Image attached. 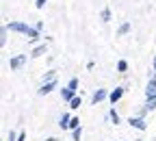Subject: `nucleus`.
<instances>
[{"mask_svg":"<svg viewBox=\"0 0 156 141\" xmlns=\"http://www.w3.org/2000/svg\"><path fill=\"white\" fill-rule=\"evenodd\" d=\"M17 137H20V135H17L15 130H11V132H9V137H7V141H17Z\"/></svg>","mask_w":156,"mask_h":141,"instance_id":"412c9836","label":"nucleus"},{"mask_svg":"<svg viewBox=\"0 0 156 141\" xmlns=\"http://www.w3.org/2000/svg\"><path fill=\"white\" fill-rule=\"evenodd\" d=\"M80 137H83V128L72 130V139H74V141H80Z\"/></svg>","mask_w":156,"mask_h":141,"instance_id":"a211bd4d","label":"nucleus"},{"mask_svg":"<svg viewBox=\"0 0 156 141\" xmlns=\"http://www.w3.org/2000/svg\"><path fill=\"white\" fill-rule=\"evenodd\" d=\"M69 122H72V117H69V115H67V113H63V115H61V117H58V126H61V128H63V130H65V128H67V126H69Z\"/></svg>","mask_w":156,"mask_h":141,"instance_id":"1a4fd4ad","label":"nucleus"},{"mask_svg":"<svg viewBox=\"0 0 156 141\" xmlns=\"http://www.w3.org/2000/svg\"><path fill=\"white\" fill-rule=\"evenodd\" d=\"M128 124H130L132 128H136V130H145V128H147V124H145V119H143V117H130V119H128Z\"/></svg>","mask_w":156,"mask_h":141,"instance_id":"7ed1b4c3","label":"nucleus"},{"mask_svg":"<svg viewBox=\"0 0 156 141\" xmlns=\"http://www.w3.org/2000/svg\"><path fill=\"white\" fill-rule=\"evenodd\" d=\"M145 109H147V111H154V109H156V98H147Z\"/></svg>","mask_w":156,"mask_h":141,"instance_id":"2eb2a0df","label":"nucleus"},{"mask_svg":"<svg viewBox=\"0 0 156 141\" xmlns=\"http://www.w3.org/2000/svg\"><path fill=\"white\" fill-rule=\"evenodd\" d=\"M56 87V80H50V83H44L41 87H39V96H48L52 89Z\"/></svg>","mask_w":156,"mask_h":141,"instance_id":"0eeeda50","label":"nucleus"},{"mask_svg":"<svg viewBox=\"0 0 156 141\" xmlns=\"http://www.w3.org/2000/svg\"><path fill=\"white\" fill-rule=\"evenodd\" d=\"M61 98H63V100H65V102L69 104V102H72V100L76 98V91H74V89H69V87H63V89H61Z\"/></svg>","mask_w":156,"mask_h":141,"instance_id":"423d86ee","label":"nucleus"},{"mask_svg":"<svg viewBox=\"0 0 156 141\" xmlns=\"http://www.w3.org/2000/svg\"><path fill=\"white\" fill-rule=\"evenodd\" d=\"M152 63H154V72H156V56H154V59H152Z\"/></svg>","mask_w":156,"mask_h":141,"instance_id":"393cba45","label":"nucleus"},{"mask_svg":"<svg viewBox=\"0 0 156 141\" xmlns=\"http://www.w3.org/2000/svg\"><path fill=\"white\" fill-rule=\"evenodd\" d=\"M80 104H83V98H80V96H76V98L72 100V102H69V109H78Z\"/></svg>","mask_w":156,"mask_h":141,"instance_id":"4468645a","label":"nucleus"},{"mask_svg":"<svg viewBox=\"0 0 156 141\" xmlns=\"http://www.w3.org/2000/svg\"><path fill=\"white\" fill-rule=\"evenodd\" d=\"M46 141H58V139H56V137H48Z\"/></svg>","mask_w":156,"mask_h":141,"instance_id":"b1692460","label":"nucleus"},{"mask_svg":"<svg viewBox=\"0 0 156 141\" xmlns=\"http://www.w3.org/2000/svg\"><path fill=\"white\" fill-rule=\"evenodd\" d=\"M67 128H72V130L80 128V119H78V117H72V122H69V126H67Z\"/></svg>","mask_w":156,"mask_h":141,"instance_id":"f3484780","label":"nucleus"},{"mask_svg":"<svg viewBox=\"0 0 156 141\" xmlns=\"http://www.w3.org/2000/svg\"><path fill=\"white\" fill-rule=\"evenodd\" d=\"M124 91H126L124 87H115V89H113V91L108 93V100H111V102L115 104V102H117V100H122V96H124Z\"/></svg>","mask_w":156,"mask_h":141,"instance_id":"39448f33","label":"nucleus"},{"mask_svg":"<svg viewBox=\"0 0 156 141\" xmlns=\"http://www.w3.org/2000/svg\"><path fill=\"white\" fill-rule=\"evenodd\" d=\"M46 50H48V46H46V44H41V46H37V48H35V50L30 52V56H33V59H37V56L46 54Z\"/></svg>","mask_w":156,"mask_h":141,"instance_id":"6e6552de","label":"nucleus"},{"mask_svg":"<svg viewBox=\"0 0 156 141\" xmlns=\"http://www.w3.org/2000/svg\"><path fill=\"white\" fill-rule=\"evenodd\" d=\"M50 80H56V72L54 70H50V72L44 74V83H50Z\"/></svg>","mask_w":156,"mask_h":141,"instance_id":"f8f14e48","label":"nucleus"},{"mask_svg":"<svg viewBox=\"0 0 156 141\" xmlns=\"http://www.w3.org/2000/svg\"><path fill=\"white\" fill-rule=\"evenodd\" d=\"M39 33H41V31H37V28H28V33H26L28 42H37V39H39Z\"/></svg>","mask_w":156,"mask_h":141,"instance_id":"9d476101","label":"nucleus"},{"mask_svg":"<svg viewBox=\"0 0 156 141\" xmlns=\"http://www.w3.org/2000/svg\"><path fill=\"white\" fill-rule=\"evenodd\" d=\"M17 141H26V135H24V132H20V137H17Z\"/></svg>","mask_w":156,"mask_h":141,"instance_id":"5701e85b","label":"nucleus"},{"mask_svg":"<svg viewBox=\"0 0 156 141\" xmlns=\"http://www.w3.org/2000/svg\"><path fill=\"white\" fill-rule=\"evenodd\" d=\"M106 98H108L106 89H95L93 96H91V104H98V102H102V100H106Z\"/></svg>","mask_w":156,"mask_h":141,"instance_id":"20e7f679","label":"nucleus"},{"mask_svg":"<svg viewBox=\"0 0 156 141\" xmlns=\"http://www.w3.org/2000/svg\"><path fill=\"white\" fill-rule=\"evenodd\" d=\"M108 117H111V122H113L115 126H117V124H119V115H117V113H115V109H111V113H108Z\"/></svg>","mask_w":156,"mask_h":141,"instance_id":"dca6fc26","label":"nucleus"},{"mask_svg":"<svg viewBox=\"0 0 156 141\" xmlns=\"http://www.w3.org/2000/svg\"><path fill=\"white\" fill-rule=\"evenodd\" d=\"M7 28H9V31H15V33L26 35L30 26H28V24H24V22H11V24H7Z\"/></svg>","mask_w":156,"mask_h":141,"instance_id":"f03ea898","label":"nucleus"},{"mask_svg":"<svg viewBox=\"0 0 156 141\" xmlns=\"http://www.w3.org/2000/svg\"><path fill=\"white\" fill-rule=\"evenodd\" d=\"M46 2H48V0H37L35 7H37V9H44V5H46Z\"/></svg>","mask_w":156,"mask_h":141,"instance_id":"4be33fe9","label":"nucleus"},{"mask_svg":"<svg viewBox=\"0 0 156 141\" xmlns=\"http://www.w3.org/2000/svg\"><path fill=\"white\" fill-rule=\"evenodd\" d=\"M100 17H102V22H104V24H106V22H111V9H102Z\"/></svg>","mask_w":156,"mask_h":141,"instance_id":"ddd939ff","label":"nucleus"},{"mask_svg":"<svg viewBox=\"0 0 156 141\" xmlns=\"http://www.w3.org/2000/svg\"><path fill=\"white\" fill-rule=\"evenodd\" d=\"M128 33H130V22H124V24L119 26V31H117V35L124 37V35H128Z\"/></svg>","mask_w":156,"mask_h":141,"instance_id":"9b49d317","label":"nucleus"},{"mask_svg":"<svg viewBox=\"0 0 156 141\" xmlns=\"http://www.w3.org/2000/svg\"><path fill=\"white\" fill-rule=\"evenodd\" d=\"M126 70H128V61H124V59H122V61L117 63V72H126Z\"/></svg>","mask_w":156,"mask_h":141,"instance_id":"6ab92c4d","label":"nucleus"},{"mask_svg":"<svg viewBox=\"0 0 156 141\" xmlns=\"http://www.w3.org/2000/svg\"><path fill=\"white\" fill-rule=\"evenodd\" d=\"M67 87H69V89H74V91H78V78H72L69 83H67Z\"/></svg>","mask_w":156,"mask_h":141,"instance_id":"aec40b11","label":"nucleus"},{"mask_svg":"<svg viewBox=\"0 0 156 141\" xmlns=\"http://www.w3.org/2000/svg\"><path fill=\"white\" fill-rule=\"evenodd\" d=\"M26 59H28L26 54H17V56H11V59H9V67H11L13 72H15V70H20V67H22V65L26 63Z\"/></svg>","mask_w":156,"mask_h":141,"instance_id":"f257e3e1","label":"nucleus"}]
</instances>
